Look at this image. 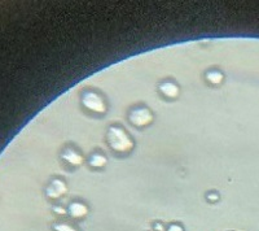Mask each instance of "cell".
Returning a JSON list of instances; mask_svg holds the SVG:
<instances>
[{"label": "cell", "mask_w": 259, "mask_h": 231, "mask_svg": "<svg viewBox=\"0 0 259 231\" xmlns=\"http://www.w3.org/2000/svg\"><path fill=\"white\" fill-rule=\"evenodd\" d=\"M107 143L114 154H129L135 148V140L121 125H111L107 131Z\"/></svg>", "instance_id": "1"}, {"label": "cell", "mask_w": 259, "mask_h": 231, "mask_svg": "<svg viewBox=\"0 0 259 231\" xmlns=\"http://www.w3.org/2000/svg\"><path fill=\"white\" fill-rule=\"evenodd\" d=\"M80 104L92 115L103 116L108 112V103L105 97L95 90H83L80 94Z\"/></svg>", "instance_id": "2"}, {"label": "cell", "mask_w": 259, "mask_h": 231, "mask_svg": "<svg viewBox=\"0 0 259 231\" xmlns=\"http://www.w3.org/2000/svg\"><path fill=\"white\" fill-rule=\"evenodd\" d=\"M129 121L132 126L137 127V129H144L148 127L149 125H152V122L154 121V115L148 107L145 105H137L133 108L130 109L129 115Z\"/></svg>", "instance_id": "3"}, {"label": "cell", "mask_w": 259, "mask_h": 231, "mask_svg": "<svg viewBox=\"0 0 259 231\" xmlns=\"http://www.w3.org/2000/svg\"><path fill=\"white\" fill-rule=\"evenodd\" d=\"M60 158L65 165L70 169H76L79 166L83 165L84 156L75 146H66L62 148Z\"/></svg>", "instance_id": "4"}, {"label": "cell", "mask_w": 259, "mask_h": 231, "mask_svg": "<svg viewBox=\"0 0 259 231\" xmlns=\"http://www.w3.org/2000/svg\"><path fill=\"white\" fill-rule=\"evenodd\" d=\"M44 192L50 200H58L68 192V185L62 178H54L47 185Z\"/></svg>", "instance_id": "5"}, {"label": "cell", "mask_w": 259, "mask_h": 231, "mask_svg": "<svg viewBox=\"0 0 259 231\" xmlns=\"http://www.w3.org/2000/svg\"><path fill=\"white\" fill-rule=\"evenodd\" d=\"M158 91L165 99H170V100H175L176 97L180 95V87L179 85L174 82L172 79H165L158 85Z\"/></svg>", "instance_id": "6"}, {"label": "cell", "mask_w": 259, "mask_h": 231, "mask_svg": "<svg viewBox=\"0 0 259 231\" xmlns=\"http://www.w3.org/2000/svg\"><path fill=\"white\" fill-rule=\"evenodd\" d=\"M88 212H90L88 205L83 201H72L68 207V214L73 220H83L84 217H87Z\"/></svg>", "instance_id": "7"}, {"label": "cell", "mask_w": 259, "mask_h": 231, "mask_svg": "<svg viewBox=\"0 0 259 231\" xmlns=\"http://www.w3.org/2000/svg\"><path fill=\"white\" fill-rule=\"evenodd\" d=\"M87 164L90 168H92V169L101 170L107 166L108 158L103 152L95 151V152H92V154L87 157Z\"/></svg>", "instance_id": "8"}, {"label": "cell", "mask_w": 259, "mask_h": 231, "mask_svg": "<svg viewBox=\"0 0 259 231\" xmlns=\"http://www.w3.org/2000/svg\"><path fill=\"white\" fill-rule=\"evenodd\" d=\"M205 81L210 86H221L224 82V74L219 69H209L205 72Z\"/></svg>", "instance_id": "9"}, {"label": "cell", "mask_w": 259, "mask_h": 231, "mask_svg": "<svg viewBox=\"0 0 259 231\" xmlns=\"http://www.w3.org/2000/svg\"><path fill=\"white\" fill-rule=\"evenodd\" d=\"M52 229H54V231H79V229L75 228L74 225L69 224V222H64V221L55 222L52 225Z\"/></svg>", "instance_id": "10"}, {"label": "cell", "mask_w": 259, "mask_h": 231, "mask_svg": "<svg viewBox=\"0 0 259 231\" xmlns=\"http://www.w3.org/2000/svg\"><path fill=\"white\" fill-rule=\"evenodd\" d=\"M205 197L209 203L215 204V203H218V201L221 200V193L218 192V191H215V190H211V191H207V192H206Z\"/></svg>", "instance_id": "11"}, {"label": "cell", "mask_w": 259, "mask_h": 231, "mask_svg": "<svg viewBox=\"0 0 259 231\" xmlns=\"http://www.w3.org/2000/svg\"><path fill=\"white\" fill-rule=\"evenodd\" d=\"M52 211H54L55 214H57V216H66L68 214V208H65V207H62V205H54V208H52Z\"/></svg>", "instance_id": "12"}, {"label": "cell", "mask_w": 259, "mask_h": 231, "mask_svg": "<svg viewBox=\"0 0 259 231\" xmlns=\"http://www.w3.org/2000/svg\"><path fill=\"white\" fill-rule=\"evenodd\" d=\"M166 231H185V230H184L183 225L176 224V222H174V224L168 225L167 229H166Z\"/></svg>", "instance_id": "13"}, {"label": "cell", "mask_w": 259, "mask_h": 231, "mask_svg": "<svg viewBox=\"0 0 259 231\" xmlns=\"http://www.w3.org/2000/svg\"><path fill=\"white\" fill-rule=\"evenodd\" d=\"M166 229L167 228H165V225L162 222H154V225H153V230L154 231H166Z\"/></svg>", "instance_id": "14"}]
</instances>
